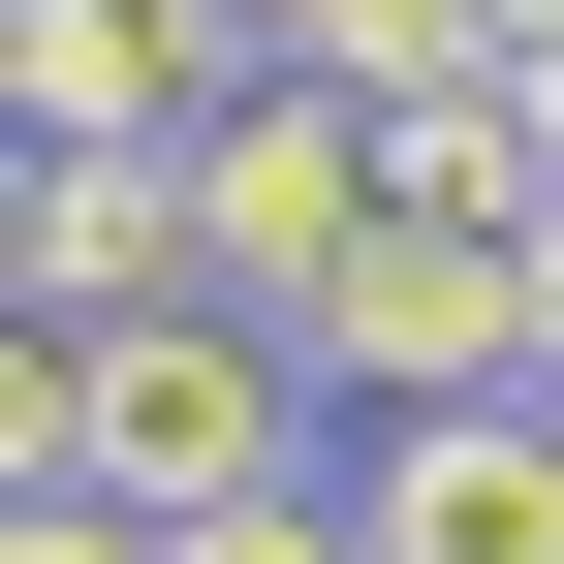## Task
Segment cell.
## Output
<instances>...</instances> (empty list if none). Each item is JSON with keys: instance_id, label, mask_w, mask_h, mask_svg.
<instances>
[{"instance_id": "1", "label": "cell", "mask_w": 564, "mask_h": 564, "mask_svg": "<svg viewBox=\"0 0 564 564\" xmlns=\"http://www.w3.org/2000/svg\"><path fill=\"white\" fill-rule=\"evenodd\" d=\"M0 470L251 502V470H345V377H314V314H251V282H158V314H0Z\"/></svg>"}, {"instance_id": "4", "label": "cell", "mask_w": 564, "mask_h": 564, "mask_svg": "<svg viewBox=\"0 0 564 564\" xmlns=\"http://www.w3.org/2000/svg\"><path fill=\"white\" fill-rule=\"evenodd\" d=\"M345 502H377V564H564V377L345 408Z\"/></svg>"}, {"instance_id": "2", "label": "cell", "mask_w": 564, "mask_h": 564, "mask_svg": "<svg viewBox=\"0 0 564 564\" xmlns=\"http://www.w3.org/2000/svg\"><path fill=\"white\" fill-rule=\"evenodd\" d=\"M188 220H220V282H251V314H314V282L408 220V126L345 95V63H251V95L188 126Z\"/></svg>"}, {"instance_id": "5", "label": "cell", "mask_w": 564, "mask_h": 564, "mask_svg": "<svg viewBox=\"0 0 564 564\" xmlns=\"http://www.w3.org/2000/svg\"><path fill=\"white\" fill-rule=\"evenodd\" d=\"M158 282H220L158 126H32V220H0V314H158Z\"/></svg>"}, {"instance_id": "7", "label": "cell", "mask_w": 564, "mask_h": 564, "mask_svg": "<svg viewBox=\"0 0 564 564\" xmlns=\"http://www.w3.org/2000/svg\"><path fill=\"white\" fill-rule=\"evenodd\" d=\"M533 377H564V188H533Z\"/></svg>"}, {"instance_id": "3", "label": "cell", "mask_w": 564, "mask_h": 564, "mask_svg": "<svg viewBox=\"0 0 564 564\" xmlns=\"http://www.w3.org/2000/svg\"><path fill=\"white\" fill-rule=\"evenodd\" d=\"M314 377H345V408H470V377H533V220L408 188V220L314 282Z\"/></svg>"}, {"instance_id": "6", "label": "cell", "mask_w": 564, "mask_h": 564, "mask_svg": "<svg viewBox=\"0 0 564 564\" xmlns=\"http://www.w3.org/2000/svg\"><path fill=\"white\" fill-rule=\"evenodd\" d=\"M0 95H32V126H158V158H188V126L251 95V32H220V0H0Z\"/></svg>"}]
</instances>
